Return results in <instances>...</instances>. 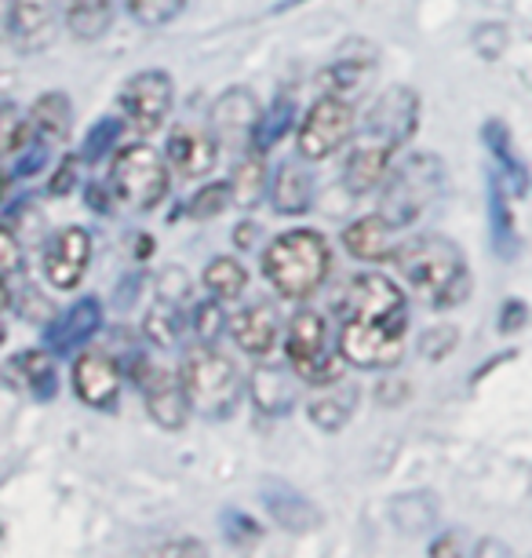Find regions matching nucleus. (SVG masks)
<instances>
[{
  "mask_svg": "<svg viewBox=\"0 0 532 558\" xmlns=\"http://www.w3.org/2000/svg\"><path fill=\"white\" fill-rule=\"evenodd\" d=\"M343 248L361 263H383L394 256V241H391V223L380 213L361 216L343 230Z\"/></svg>",
  "mask_w": 532,
  "mask_h": 558,
  "instance_id": "obj_26",
  "label": "nucleus"
},
{
  "mask_svg": "<svg viewBox=\"0 0 532 558\" xmlns=\"http://www.w3.org/2000/svg\"><path fill=\"white\" fill-rule=\"evenodd\" d=\"M4 191H8V175L0 172V197H4Z\"/></svg>",
  "mask_w": 532,
  "mask_h": 558,
  "instance_id": "obj_50",
  "label": "nucleus"
},
{
  "mask_svg": "<svg viewBox=\"0 0 532 558\" xmlns=\"http://www.w3.org/2000/svg\"><path fill=\"white\" fill-rule=\"evenodd\" d=\"M482 143H485V150L493 154V161L499 165V183L510 186V194L515 197H525L529 194V168L525 161L518 157L515 150V140H510V129L504 121H485V129H482Z\"/></svg>",
  "mask_w": 532,
  "mask_h": 558,
  "instance_id": "obj_24",
  "label": "nucleus"
},
{
  "mask_svg": "<svg viewBox=\"0 0 532 558\" xmlns=\"http://www.w3.org/2000/svg\"><path fill=\"white\" fill-rule=\"evenodd\" d=\"M332 248L325 234L307 227L285 230L263 252V274L285 300H310L329 281Z\"/></svg>",
  "mask_w": 532,
  "mask_h": 558,
  "instance_id": "obj_2",
  "label": "nucleus"
},
{
  "mask_svg": "<svg viewBox=\"0 0 532 558\" xmlns=\"http://www.w3.org/2000/svg\"><path fill=\"white\" fill-rule=\"evenodd\" d=\"M259 497H263L270 519L292 533H307V530H318L321 525V511L302 497L296 486H288V482H277V478L267 482V486L259 489Z\"/></svg>",
  "mask_w": 532,
  "mask_h": 558,
  "instance_id": "obj_19",
  "label": "nucleus"
},
{
  "mask_svg": "<svg viewBox=\"0 0 532 558\" xmlns=\"http://www.w3.org/2000/svg\"><path fill=\"white\" fill-rule=\"evenodd\" d=\"M110 194L135 213H153L169 197V161L146 143L124 146L110 165Z\"/></svg>",
  "mask_w": 532,
  "mask_h": 558,
  "instance_id": "obj_5",
  "label": "nucleus"
},
{
  "mask_svg": "<svg viewBox=\"0 0 532 558\" xmlns=\"http://www.w3.org/2000/svg\"><path fill=\"white\" fill-rule=\"evenodd\" d=\"M88 202H91V208H99V213H110V186L91 183L88 186Z\"/></svg>",
  "mask_w": 532,
  "mask_h": 558,
  "instance_id": "obj_47",
  "label": "nucleus"
},
{
  "mask_svg": "<svg viewBox=\"0 0 532 558\" xmlns=\"http://www.w3.org/2000/svg\"><path fill=\"white\" fill-rule=\"evenodd\" d=\"M380 216L387 219L391 230L412 227L434 208V202L445 191V165L437 154H409L401 165H394L383 179Z\"/></svg>",
  "mask_w": 532,
  "mask_h": 558,
  "instance_id": "obj_3",
  "label": "nucleus"
},
{
  "mask_svg": "<svg viewBox=\"0 0 532 558\" xmlns=\"http://www.w3.org/2000/svg\"><path fill=\"white\" fill-rule=\"evenodd\" d=\"M354 129H358V110H354V102L347 96L325 92V96L307 110V118H302L296 132L299 157L302 161H325V157H332L350 140Z\"/></svg>",
  "mask_w": 532,
  "mask_h": 558,
  "instance_id": "obj_9",
  "label": "nucleus"
},
{
  "mask_svg": "<svg viewBox=\"0 0 532 558\" xmlns=\"http://www.w3.org/2000/svg\"><path fill=\"white\" fill-rule=\"evenodd\" d=\"M91 263V234L85 227H62L45 248V278L55 289L70 292L81 286Z\"/></svg>",
  "mask_w": 532,
  "mask_h": 558,
  "instance_id": "obj_13",
  "label": "nucleus"
},
{
  "mask_svg": "<svg viewBox=\"0 0 532 558\" xmlns=\"http://www.w3.org/2000/svg\"><path fill=\"white\" fill-rule=\"evenodd\" d=\"M99 329H102V303L96 296H85L48 325V332H45L48 351L70 354V351H77V347H85Z\"/></svg>",
  "mask_w": 532,
  "mask_h": 558,
  "instance_id": "obj_18",
  "label": "nucleus"
},
{
  "mask_svg": "<svg viewBox=\"0 0 532 558\" xmlns=\"http://www.w3.org/2000/svg\"><path fill=\"white\" fill-rule=\"evenodd\" d=\"M267 197L277 216L296 219L302 213H310V205H314V175L307 172L302 161L288 157V161H281L274 168V179L267 183Z\"/></svg>",
  "mask_w": 532,
  "mask_h": 558,
  "instance_id": "obj_17",
  "label": "nucleus"
},
{
  "mask_svg": "<svg viewBox=\"0 0 532 558\" xmlns=\"http://www.w3.org/2000/svg\"><path fill=\"white\" fill-rule=\"evenodd\" d=\"M73 183H77V157H66V161L59 165V172L51 175V186L48 191L62 197V194H70L73 191Z\"/></svg>",
  "mask_w": 532,
  "mask_h": 558,
  "instance_id": "obj_46",
  "label": "nucleus"
},
{
  "mask_svg": "<svg viewBox=\"0 0 532 558\" xmlns=\"http://www.w3.org/2000/svg\"><path fill=\"white\" fill-rule=\"evenodd\" d=\"M8 303H12V292H8V286H4V278H0V311L8 307Z\"/></svg>",
  "mask_w": 532,
  "mask_h": 558,
  "instance_id": "obj_49",
  "label": "nucleus"
},
{
  "mask_svg": "<svg viewBox=\"0 0 532 558\" xmlns=\"http://www.w3.org/2000/svg\"><path fill=\"white\" fill-rule=\"evenodd\" d=\"M183 387L190 398V409H197L205 420H231L242 405L245 380L237 373V365L226 354H219L215 347H194L183 357Z\"/></svg>",
  "mask_w": 532,
  "mask_h": 558,
  "instance_id": "obj_4",
  "label": "nucleus"
},
{
  "mask_svg": "<svg viewBox=\"0 0 532 558\" xmlns=\"http://www.w3.org/2000/svg\"><path fill=\"white\" fill-rule=\"evenodd\" d=\"M4 376H18V387L29 391L34 398H40V402L55 398V391H59V373H55V362H51L48 351H23V354H15Z\"/></svg>",
  "mask_w": 532,
  "mask_h": 558,
  "instance_id": "obj_27",
  "label": "nucleus"
},
{
  "mask_svg": "<svg viewBox=\"0 0 532 558\" xmlns=\"http://www.w3.org/2000/svg\"><path fill=\"white\" fill-rule=\"evenodd\" d=\"M190 322H194V332L201 336L205 343H212L215 336L226 329V314H223V307L215 303V296H212V300H205V303H197L194 314H190Z\"/></svg>",
  "mask_w": 532,
  "mask_h": 558,
  "instance_id": "obj_41",
  "label": "nucleus"
},
{
  "mask_svg": "<svg viewBox=\"0 0 532 558\" xmlns=\"http://www.w3.org/2000/svg\"><path fill=\"white\" fill-rule=\"evenodd\" d=\"M231 202H234L231 183H208L190 197V202H186V216L190 219H215Z\"/></svg>",
  "mask_w": 532,
  "mask_h": 558,
  "instance_id": "obj_39",
  "label": "nucleus"
},
{
  "mask_svg": "<svg viewBox=\"0 0 532 558\" xmlns=\"http://www.w3.org/2000/svg\"><path fill=\"white\" fill-rule=\"evenodd\" d=\"M361 402V391L347 380H332L321 384V391L307 402V413L314 420V427L321 430H343L347 420L354 416V409Z\"/></svg>",
  "mask_w": 532,
  "mask_h": 558,
  "instance_id": "obj_25",
  "label": "nucleus"
},
{
  "mask_svg": "<svg viewBox=\"0 0 532 558\" xmlns=\"http://www.w3.org/2000/svg\"><path fill=\"white\" fill-rule=\"evenodd\" d=\"M121 132H124V124H121L117 118H102V121H96V124H91V132L85 135V146H81V161L96 165V161H102L107 154H113V146H117Z\"/></svg>",
  "mask_w": 532,
  "mask_h": 558,
  "instance_id": "obj_37",
  "label": "nucleus"
},
{
  "mask_svg": "<svg viewBox=\"0 0 532 558\" xmlns=\"http://www.w3.org/2000/svg\"><path fill=\"white\" fill-rule=\"evenodd\" d=\"M73 391L91 409H110L121 395V368L110 354L85 351L73 362Z\"/></svg>",
  "mask_w": 532,
  "mask_h": 558,
  "instance_id": "obj_16",
  "label": "nucleus"
},
{
  "mask_svg": "<svg viewBox=\"0 0 532 558\" xmlns=\"http://www.w3.org/2000/svg\"><path fill=\"white\" fill-rule=\"evenodd\" d=\"M4 340H8V332H4V325H0V347H4Z\"/></svg>",
  "mask_w": 532,
  "mask_h": 558,
  "instance_id": "obj_51",
  "label": "nucleus"
},
{
  "mask_svg": "<svg viewBox=\"0 0 532 558\" xmlns=\"http://www.w3.org/2000/svg\"><path fill=\"white\" fill-rule=\"evenodd\" d=\"M231 336L245 354L267 357L277 343V311L270 303H252L231 318Z\"/></svg>",
  "mask_w": 532,
  "mask_h": 558,
  "instance_id": "obj_21",
  "label": "nucleus"
},
{
  "mask_svg": "<svg viewBox=\"0 0 532 558\" xmlns=\"http://www.w3.org/2000/svg\"><path fill=\"white\" fill-rule=\"evenodd\" d=\"M219 140L208 129L197 124H183V129L169 132V146H164V161H169L183 179H201L219 161Z\"/></svg>",
  "mask_w": 532,
  "mask_h": 558,
  "instance_id": "obj_15",
  "label": "nucleus"
},
{
  "mask_svg": "<svg viewBox=\"0 0 532 558\" xmlns=\"http://www.w3.org/2000/svg\"><path fill=\"white\" fill-rule=\"evenodd\" d=\"M55 4L59 0H12V23H8V37L18 40V48L37 51L51 40V26H55Z\"/></svg>",
  "mask_w": 532,
  "mask_h": 558,
  "instance_id": "obj_22",
  "label": "nucleus"
},
{
  "mask_svg": "<svg viewBox=\"0 0 532 558\" xmlns=\"http://www.w3.org/2000/svg\"><path fill=\"white\" fill-rule=\"evenodd\" d=\"M242 161L234 165V175H231V197L234 205L242 208H256L259 202L267 197V161H263V150H256V146H248V150L237 154Z\"/></svg>",
  "mask_w": 532,
  "mask_h": 558,
  "instance_id": "obj_29",
  "label": "nucleus"
},
{
  "mask_svg": "<svg viewBox=\"0 0 532 558\" xmlns=\"http://www.w3.org/2000/svg\"><path fill=\"white\" fill-rule=\"evenodd\" d=\"M375 66V56L369 51V56L361 59V51L358 56H350V51H343V56L336 62H329V70L321 73V81H325V88L332 92V96H347L350 99V92H358L364 81H369V73Z\"/></svg>",
  "mask_w": 532,
  "mask_h": 558,
  "instance_id": "obj_32",
  "label": "nucleus"
},
{
  "mask_svg": "<svg viewBox=\"0 0 532 558\" xmlns=\"http://www.w3.org/2000/svg\"><path fill=\"white\" fill-rule=\"evenodd\" d=\"M488 230H493V248L499 259L518 256V227L515 213L507 205V186L499 183V175H488Z\"/></svg>",
  "mask_w": 532,
  "mask_h": 558,
  "instance_id": "obj_30",
  "label": "nucleus"
},
{
  "mask_svg": "<svg viewBox=\"0 0 532 558\" xmlns=\"http://www.w3.org/2000/svg\"><path fill=\"white\" fill-rule=\"evenodd\" d=\"M23 267H26L23 245H18V238L12 234V230L0 227V278H8V274H23Z\"/></svg>",
  "mask_w": 532,
  "mask_h": 558,
  "instance_id": "obj_44",
  "label": "nucleus"
},
{
  "mask_svg": "<svg viewBox=\"0 0 532 558\" xmlns=\"http://www.w3.org/2000/svg\"><path fill=\"white\" fill-rule=\"evenodd\" d=\"M34 143V124L29 113H23L12 99H0V161L4 157H18Z\"/></svg>",
  "mask_w": 532,
  "mask_h": 558,
  "instance_id": "obj_34",
  "label": "nucleus"
},
{
  "mask_svg": "<svg viewBox=\"0 0 532 558\" xmlns=\"http://www.w3.org/2000/svg\"><path fill=\"white\" fill-rule=\"evenodd\" d=\"M121 4L143 26H169L186 12V0H121Z\"/></svg>",
  "mask_w": 532,
  "mask_h": 558,
  "instance_id": "obj_36",
  "label": "nucleus"
},
{
  "mask_svg": "<svg viewBox=\"0 0 532 558\" xmlns=\"http://www.w3.org/2000/svg\"><path fill=\"white\" fill-rule=\"evenodd\" d=\"M394 267L431 311H453L471 296V267L456 241L420 234L394 245Z\"/></svg>",
  "mask_w": 532,
  "mask_h": 558,
  "instance_id": "obj_1",
  "label": "nucleus"
},
{
  "mask_svg": "<svg viewBox=\"0 0 532 558\" xmlns=\"http://www.w3.org/2000/svg\"><path fill=\"white\" fill-rule=\"evenodd\" d=\"M158 300L172 303V307H180V303L190 300V281H186V274L180 267H169L158 278Z\"/></svg>",
  "mask_w": 532,
  "mask_h": 558,
  "instance_id": "obj_42",
  "label": "nucleus"
},
{
  "mask_svg": "<svg viewBox=\"0 0 532 558\" xmlns=\"http://www.w3.org/2000/svg\"><path fill=\"white\" fill-rule=\"evenodd\" d=\"M420 118H423L420 92L409 88V84H391V88L369 107V113H364L361 140L398 154L405 143H412L416 129H420Z\"/></svg>",
  "mask_w": 532,
  "mask_h": 558,
  "instance_id": "obj_8",
  "label": "nucleus"
},
{
  "mask_svg": "<svg viewBox=\"0 0 532 558\" xmlns=\"http://www.w3.org/2000/svg\"><path fill=\"white\" fill-rule=\"evenodd\" d=\"M201 281H205V289L212 292L215 300H237L248 289V270H245L242 259L215 256V259H208Z\"/></svg>",
  "mask_w": 532,
  "mask_h": 558,
  "instance_id": "obj_33",
  "label": "nucleus"
},
{
  "mask_svg": "<svg viewBox=\"0 0 532 558\" xmlns=\"http://www.w3.org/2000/svg\"><path fill=\"white\" fill-rule=\"evenodd\" d=\"M405 332L380 329V325L343 322L339 332V354L347 365L358 368H394L401 362Z\"/></svg>",
  "mask_w": 532,
  "mask_h": 558,
  "instance_id": "obj_12",
  "label": "nucleus"
},
{
  "mask_svg": "<svg viewBox=\"0 0 532 558\" xmlns=\"http://www.w3.org/2000/svg\"><path fill=\"white\" fill-rule=\"evenodd\" d=\"M529 322V307L521 300H507L504 311H499V332H518L521 325Z\"/></svg>",
  "mask_w": 532,
  "mask_h": 558,
  "instance_id": "obj_45",
  "label": "nucleus"
},
{
  "mask_svg": "<svg viewBox=\"0 0 532 558\" xmlns=\"http://www.w3.org/2000/svg\"><path fill=\"white\" fill-rule=\"evenodd\" d=\"M172 107H175V84L164 70H143L124 81L121 110L135 132L150 135V132L164 129Z\"/></svg>",
  "mask_w": 532,
  "mask_h": 558,
  "instance_id": "obj_11",
  "label": "nucleus"
},
{
  "mask_svg": "<svg viewBox=\"0 0 532 558\" xmlns=\"http://www.w3.org/2000/svg\"><path fill=\"white\" fill-rule=\"evenodd\" d=\"M391 161H394L391 150H383V146H375V143L361 140V135H358V143L350 146L347 161H343V186H347L350 194L375 191V186L387 179Z\"/></svg>",
  "mask_w": 532,
  "mask_h": 558,
  "instance_id": "obj_20",
  "label": "nucleus"
},
{
  "mask_svg": "<svg viewBox=\"0 0 532 558\" xmlns=\"http://www.w3.org/2000/svg\"><path fill=\"white\" fill-rule=\"evenodd\" d=\"M456 347V329L453 325H437V329H426L423 340H420V354L426 357V362H442V357Z\"/></svg>",
  "mask_w": 532,
  "mask_h": 558,
  "instance_id": "obj_43",
  "label": "nucleus"
},
{
  "mask_svg": "<svg viewBox=\"0 0 532 558\" xmlns=\"http://www.w3.org/2000/svg\"><path fill=\"white\" fill-rule=\"evenodd\" d=\"M248 395H252V405L263 416H288L292 405H296V384L285 368L277 365H256L252 376H248Z\"/></svg>",
  "mask_w": 532,
  "mask_h": 558,
  "instance_id": "obj_23",
  "label": "nucleus"
},
{
  "mask_svg": "<svg viewBox=\"0 0 532 558\" xmlns=\"http://www.w3.org/2000/svg\"><path fill=\"white\" fill-rule=\"evenodd\" d=\"M339 318L405 332L409 329V303H405V292L383 274H354L339 296Z\"/></svg>",
  "mask_w": 532,
  "mask_h": 558,
  "instance_id": "obj_7",
  "label": "nucleus"
},
{
  "mask_svg": "<svg viewBox=\"0 0 532 558\" xmlns=\"http://www.w3.org/2000/svg\"><path fill=\"white\" fill-rule=\"evenodd\" d=\"M29 124H34V135H40L45 143L66 140L73 124V107L66 92H45V96H37L34 110H29Z\"/></svg>",
  "mask_w": 532,
  "mask_h": 558,
  "instance_id": "obj_31",
  "label": "nucleus"
},
{
  "mask_svg": "<svg viewBox=\"0 0 532 558\" xmlns=\"http://www.w3.org/2000/svg\"><path fill=\"white\" fill-rule=\"evenodd\" d=\"M219 525H223V536H226V541H231L234 547L256 544L259 536H263V530L256 525V519H248L245 511H234V508H226L223 514H219Z\"/></svg>",
  "mask_w": 532,
  "mask_h": 558,
  "instance_id": "obj_40",
  "label": "nucleus"
},
{
  "mask_svg": "<svg viewBox=\"0 0 532 558\" xmlns=\"http://www.w3.org/2000/svg\"><path fill=\"white\" fill-rule=\"evenodd\" d=\"M285 354H288L292 373L314 387L332 384L343 376V354H332L329 325L310 307L292 314L288 332H285Z\"/></svg>",
  "mask_w": 532,
  "mask_h": 558,
  "instance_id": "obj_6",
  "label": "nucleus"
},
{
  "mask_svg": "<svg viewBox=\"0 0 532 558\" xmlns=\"http://www.w3.org/2000/svg\"><path fill=\"white\" fill-rule=\"evenodd\" d=\"M8 23H12V0H0V40L8 37Z\"/></svg>",
  "mask_w": 532,
  "mask_h": 558,
  "instance_id": "obj_48",
  "label": "nucleus"
},
{
  "mask_svg": "<svg viewBox=\"0 0 532 558\" xmlns=\"http://www.w3.org/2000/svg\"><path fill=\"white\" fill-rule=\"evenodd\" d=\"M259 102L248 88H226L212 107V135L226 150H245V143H252L256 121H259Z\"/></svg>",
  "mask_w": 532,
  "mask_h": 558,
  "instance_id": "obj_14",
  "label": "nucleus"
},
{
  "mask_svg": "<svg viewBox=\"0 0 532 558\" xmlns=\"http://www.w3.org/2000/svg\"><path fill=\"white\" fill-rule=\"evenodd\" d=\"M132 380L139 387L143 402H146V413L150 420L164 430H180L186 427V416H190V398H186V387H183V376L172 373L150 357L135 354L132 362Z\"/></svg>",
  "mask_w": 532,
  "mask_h": 558,
  "instance_id": "obj_10",
  "label": "nucleus"
},
{
  "mask_svg": "<svg viewBox=\"0 0 532 558\" xmlns=\"http://www.w3.org/2000/svg\"><path fill=\"white\" fill-rule=\"evenodd\" d=\"M292 121H296V102L281 96L267 113H259L256 132H252V146L267 154L270 146H277L281 140H285V132L292 129Z\"/></svg>",
  "mask_w": 532,
  "mask_h": 558,
  "instance_id": "obj_35",
  "label": "nucleus"
},
{
  "mask_svg": "<svg viewBox=\"0 0 532 558\" xmlns=\"http://www.w3.org/2000/svg\"><path fill=\"white\" fill-rule=\"evenodd\" d=\"M66 29L77 40H99L113 26V0H59Z\"/></svg>",
  "mask_w": 532,
  "mask_h": 558,
  "instance_id": "obj_28",
  "label": "nucleus"
},
{
  "mask_svg": "<svg viewBox=\"0 0 532 558\" xmlns=\"http://www.w3.org/2000/svg\"><path fill=\"white\" fill-rule=\"evenodd\" d=\"M146 336H150L158 347H172L175 340H180V329H183V314L180 307H172V303H161L153 307L150 314H146Z\"/></svg>",
  "mask_w": 532,
  "mask_h": 558,
  "instance_id": "obj_38",
  "label": "nucleus"
}]
</instances>
